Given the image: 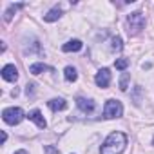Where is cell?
I'll list each match as a JSON object with an SVG mask.
<instances>
[{
	"mask_svg": "<svg viewBox=\"0 0 154 154\" xmlns=\"http://www.w3.org/2000/svg\"><path fill=\"white\" fill-rule=\"evenodd\" d=\"M129 78H131L129 72H123V74H122V78H120V89H122V91H127V87H129Z\"/></svg>",
	"mask_w": 154,
	"mask_h": 154,
	"instance_id": "15",
	"label": "cell"
},
{
	"mask_svg": "<svg viewBox=\"0 0 154 154\" xmlns=\"http://www.w3.org/2000/svg\"><path fill=\"white\" fill-rule=\"evenodd\" d=\"M122 114H123V105L118 100H107L103 107V118L114 120V118H122Z\"/></svg>",
	"mask_w": 154,
	"mask_h": 154,
	"instance_id": "4",
	"label": "cell"
},
{
	"mask_svg": "<svg viewBox=\"0 0 154 154\" xmlns=\"http://www.w3.org/2000/svg\"><path fill=\"white\" fill-rule=\"evenodd\" d=\"M125 147H127V136L123 132L116 131V132H111L105 138V141L102 143L100 152L102 154H122L125 150Z\"/></svg>",
	"mask_w": 154,
	"mask_h": 154,
	"instance_id": "1",
	"label": "cell"
},
{
	"mask_svg": "<svg viewBox=\"0 0 154 154\" xmlns=\"http://www.w3.org/2000/svg\"><path fill=\"white\" fill-rule=\"evenodd\" d=\"M152 145H154V140H152Z\"/></svg>",
	"mask_w": 154,
	"mask_h": 154,
	"instance_id": "20",
	"label": "cell"
},
{
	"mask_svg": "<svg viewBox=\"0 0 154 154\" xmlns=\"http://www.w3.org/2000/svg\"><path fill=\"white\" fill-rule=\"evenodd\" d=\"M2 78L6 80V82H17L18 80V71H17V67L15 65H4V69H2Z\"/></svg>",
	"mask_w": 154,
	"mask_h": 154,
	"instance_id": "6",
	"label": "cell"
},
{
	"mask_svg": "<svg viewBox=\"0 0 154 154\" xmlns=\"http://www.w3.org/2000/svg\"><path fill=\"white\" fill-rule=\"evenodd\" d=\"M143 27H145V15L143 13L134 11V13L127 15V33L131 36H136Z\"/></svg>",
	"mask_w": 154,
	"mask_h": 154,
	"instance_id": "2",
	"label": "cell"
},
{
	"mask_svg": "<svg viewBox=\"0 0 154 154\" xmlns=\"http://www.w3.org/2000/svg\"><path fill=\"white\" fill-rule=\"evenodd\" d=\"M82 45H84V44H82L80 40H69L67 44L62 45V51H63V53H76V51L82 49Z\"/></svg>",
	"mask_w": 154,
	"mask_h": 154,
	"instance_id": "9",
	"label": "cell"
},
{
	"mask_svg": "<svg viewBox=\"0 0 154 154\" xmlns=\"http://www.w3.org/2000/svg\"><path fill=\"white\" fill-rule=\"evenodd\" d=\"M114 65H116L118 71H125V69L129 67V60H127V58H118V60L114 62Z\"/></svg>",
	"mask_w": 154,
	"mask_h": 154,
	"instance_id": "14",
	"label": "cell"
},
{
	"mask_svg": "<svg viewBox=\"0 0 154 154\" xmlns=\"http://www.w3.org/2000/svg\"><path fill=\"white\" fill-rule=\"evenodd\" d=\"M15 154H29V152H27V150H24V149H22V150H17V152H15Z\"/></svg>",
	"mask_w": 154,
	"mask_h": 154,
	"instance_id": "19",
	"label": "cell"
},
{
	"mask_svg": "<svg viewBox=\"0 0 154 154\" xmlns=\"http://www.w3.org/2000/svg\"><path fill=\"white\" fill-rule=\"evenodd\" d=\"M123 49V42L120 36H114L112 38V51H122Z\"/></svg>",
	"mask_w": 154,
	"mask_h": 154,
	"instance_id": "17",
	"label": "cell"
},
{
	"mask_svg": "<svg viewBox=\"0 0 154 154\" xmlns=\"http://www.w3.org/2000/svg\"><path fill=\"white\" fill-rule=\"evenodd\" d=\"M18 8H24V4H15V6H9V9H8V11H6V15H4V20H6V22H9V20H11V17H13L11 13H13L15 9H18Z\"/></svg>",
	"mask_w": 154,
	"mask_h": 154,
	"instance_id": "16",
	"label": "cell"
},
{
	"mask_svg": "<svg viewBox=\"0 0 154 154\" xmlns=\"http://www.w3.org/2000/svg\"><path fill=\"white\" fill-rule=\"evenodd\" d=\"M47 105H49V109L51 111H63L65 107H67V103H65V100L63 98H53V100H49L47 102Z\"/></svg>",
	"mask_w": 154,
	"mask_h": 154,
	"instance_id": "10",
	"label": "cell"
},
{
	"mask_svg": "<svg viewBox=\"0 0 154 154\" xmlns=\"http://www.w3.org/2000/svg\"><path fill=\"white\" fill-rule=\"evenodd\" d=\"M44 150H45V154H60V152H58L56 149H53L51 145H45V147H44Z\"/></svg>",
	"mask_w": 154,
	"mask_h": 154,
	"instance_id": "18",
	"label": "cell"
},
{
	"mask_svg": "<svg viewBox=\"0 0 154 154\" xmlns=\"http://www.w3.org/2000/svg\"><path fill=\"white\" fill-rule=\"evenodd\" d=\"M60 17H62V9L56 6V8H53V9L47 11V15L44 17V20H45V22H54V20H58Z\"/></svg>",
	"mask_w": 154,
	"mask_h": 154,
	"instance_id": "11",
	"label": "cell"
},
{
	"mask_svg": "<svg viewBox=\"0 0 154 154\" xmlns=\"http://www.w3.org/2000/svg\"><path fill=\"white\" fill-rule=\"evenodd\" d=\"M27 118H29L33 123H36V127H40V129H45V127H47V122L44 120V116H42V112H40L38 109L31 111V112L27 114Z\"/></svg>",
	"mask_w": 154,
	"mask_h": 154,
	"instance_id": "7",
	"label": "cell"
},
{
	"mask_svg": "<svg viewBox=\"0 0 154 154\" xmlns=\"http://www.w3.org/2000/svg\"><path fill=\"white\" fill-rule=\"evenodd\" d=\"M76 105H78V109L82 112H93L94 111V102L93 100H87V98H82V96L76 98Z\"/></svg>",
	"mask_w": 154,
	"mask_h": 154,
	"instance_id": "8",
	"label": "cell"
},
{
	"mask_svg": "<svg viewBox=\"0 0 154 154\" xmlns=\"http://www.w3.org/2000/svg\"><path fill=\"white\" fill-rule=\"evenodd\" d=\"M44 71H53V67H49L45 63H33V65H29V72L31 74H40Z\"/></svg>",
	"mask_w": 154,
	"mask_h": 154,
	"instance_id": "12",
	"label": "cell"
},
{
	"mask_svg": "<svg viewBox=\"0 0 154 154\" xmlns=\"http://www.w3.org/2000/svg\"><path fill=\"white\" fill-rule=\"evenodd\" d=\"M24 118H26V114L20 107H8V109L2 111V120L8 125H18Z\"/></svg>",
	"mask_w": 154,
	"mask_h": 154,
	"instance_id": "3",
	"label": "cell"
},
{
	"mask_svg": "<svg viewBox=\"0 0 154 154\" xmlns=\"http://www.w3.org/2000/svg\"><path fill=\"white\" fill-rule=\"evenodd\" d=\"M63 76H65V80L67 82H76V78H78V72H76V69L74 67H65V71H63Z\"/></svg>",
	"mask_w": 154,
	"mask_h": 154,
	"instance_id": "13",
	"label": "cell"
},
{
	"mask_svg": "<svg viewBox=\"0 0 154 154\" xmlns=\"http://www.w3.org/2000/svg\"><path fill=\"white\" fill-rule=\"evenodd\" d=\"M94 82H96V85L102 87V89L109 87V84H111V71L105 69V67L100 69V71L96 72V76H94Z\"/></svg>",
	"mask_w": 154,
	"mask_h": 154,
	"instance_id": "5",
	"label": "cell"
}]
</instances>
